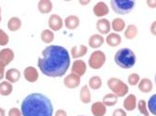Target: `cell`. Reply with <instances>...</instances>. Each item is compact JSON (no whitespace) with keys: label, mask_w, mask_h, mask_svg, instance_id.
<instances>
[{"label":"cell","mask_w":156,"mask_h":116,"mask_svg":"<svg viewBox=\"0 0 156 116\" xmlns=\"http://www.w3.org/2000/svg\"><path fill=\"white\" fill-rule=\"evenodd\" d=\"M138 34V28L134 24L129 25L126 30H125V37L129 40H132L137 36Z\"/></svg>","instance_id":"27"},{"label":"cell","mask_w":156,"mask_h":116,"mask_svg":"<svg viewBox=\"0 0 156 116\" xmlns=\"http://www.w3.org/2000/svg\"><path fill=\"white\" fill-rule=\"evenodd\" d=\"M81 83V77L74 73H69L64 78V85L68 89H76Z\"/></svg>","instance_id":"8"},{"label":"cell","mask_w":156,"mask_h":116,"mask_svg":"<svg viewBox=\"0 0 156 116\" xmlns=\"http://www.w3.org/2000/svg\"><path fill=\"white\" fill-rule=\"evenodd\" d=\"M21 26H22V22L20 18L16 16L11 17L7 24L8 29H9L11 32H16V30H18L21 28Z\"/></svg>","instance_id":"25"},{"label":"cell","mask_w":156,"mask_h":116,"mask_svg":"<svg viewBox=\"0 0 156 116\" xmlns=\"http://www.w3.org/2000/svg\"><path fill=\"white\" fill-rule=\"evenodd\" d=\"M147 5L151 9H156V0H147Z\"/></svg>","instance_id":"38"},{"label":"cell","mask_w":156,"mask_h":116,"mask_svg":"<svg viewBox=\"0 0 156 116\" xmlns=\"http://www.w3.org/2000/svg\"><path fill=\"white\" fill-rule=\"evenodd\" d=\"M90 3V0H79V4L86 6V5H89Z\"/></svg>","instance_id":"41"},{"label":"cell","mask_w":156,"mask_h":116,"mask_svg":"<svg viewBox=\"0 0 156 116\" xmlns=\"http://www.w3.org/2000/svg\"><path fill=\"white\" fill-rule=\"evenodd\" d=\"M14 59V52L10 48H5L0 51V61L5 66H8Z\"/></svg>","instance_id":"12"},{"label":"cell","mask_w":156,"mask_h":116,"mask_svg":"<svg viewBox=\"0 0 156 116\" xmlns=\"http://www.w3.org/2000/svg\"><path fill=\"white\" fill-rule=\"evenodd\" d=\"M88 86L90 89H91L93 90H99L101 87H102V79H101V77L98 75H93L90 78Z\"/></svg>","instance_id":"28"},{"label":"cell","mask_w":156,"mask_h":116,"mask_svg":"<svg viewBox=\"0 0 156 116\" xmlns=\"http://www.w3.org/2000/svg\"><path fill=\"white\" fill-rule=\"evenodd\" d=\"M5 77L8 82L10 83H16L21 77V72L19 69H15V68H12V69H10L9 71H7L6 73H5Z\"/></svg>","instance_id":"19"},{"label":"cell","mask_w":156,"mask_h":116,"mask_svg":"<svg viewBox=\"0 0 156 116\" xmlns=\"http://www.w3.org/2000/svg\"><path fill=\"white\" fill-rule=\"evenodd\" d=\"M111 26L112 30H114L116 33H118L126 29V22L121 17H116L111 22Z\"/></svg>","instance_id":"22"},{"label":"cell","mask_w":156,"mask_h":116,"mask_svg":"<svg viewBox=\"0 0 156 116\" xmlns=\"http://www.w3.org/2000/svg\"><path fill=\"white\" fill-rule=\"evenodd\" d=\"M147 110L149 111L155 115L156 116V93L151 95V98L149 99V101H147Z\"/></svg>","instance_id":"31"},{"label":"cell","mask_w":156,"mask_h":116,"mask_svg":"<svg viewBox=\"0 0 156 116\" xmlns=\"http://www.w3.org/2000/svg\"><path fill=\"white\" fill-rule=\"evenodd\" d=\"M137 109L139 110V112L144 116H150V111L147 110V102L145 100H139V102H137Z\"/></svg>","instance_id":"32"},{"label":"cell","mask_w":156,"mask_h":116,"mask_svg":"<svg viewBox=\"0 0 156 116\" xmlns=\"http://www.w3.org/2000/svg\"><path fill=\"white\" fill-rule=\"evenodd\" d=\"M79 97L81 102L84 104H90L91 102V93L88 85H84L80 90Z\"/></svg>","instance_id":"23"},{"label":"cell","mask_w":156,"mask_h":116,"mask_svg":"<svg viewBox=\"0 0 156 116\" xmlns=\"http://www.w3.org/2000/svg\"><path fill=\"white\" fill-rule=\"evenodd\" d=\"M22 116H52L53 107L48 96L43 93H30L21 103Z\"/></svg>","instance_id":"2"},{"label":"cell","mask_w":156,"mask_h":116,"mask_svg":"<svg viewBox=\"0 0 156 116\" xmlns=\"http://www.w3.org/2000/svg\"><path fill=\"white\" fill-rule=\"evenodd\" d=\"M64 25L68 30H76L80 25V19L77 15H69L64 20Z\"/></svg>","instance_id":"15"},{"label":"cell","mask_w":156,"mask_h":116,"mask_svg":"<svg viewBox=\"0 0 156 116\" xmlns=\"http://www.w3.org/2000/svg\"><path fill=\"white\" fill-rule=\"evenodd\" d=\"M151 33L152 35L156 36V20H154L151 25Z\"/></svg>","instance_id":"39"},{"label":"cell","mask_w":156,"mask_h":116,"mask_svg":"<svg viewBox=\"0 0 156 116\" xmlns=\"http://www.w3.org/2000/svg\"><path fill=\"white\" fill-rule=\"evenodd\" d=\"M105 42V38L99 34V33H95L90 35V37L89 38V46L92 49H98L101 46H103Z\"/></svg>","instance_id":"18"},{"label":"cell","mask_w":156,"mask_h":116,"mask_svg":"<svg viewBox=\"0 0 156 116\" xmlns=\"http://www.w3.org/2000/svg\"><path fill=\"white\" fill-rule=\"evenodd\" d=\"M12 85L8 81H2L0 83V94L3 96H8L12 92Z\"/></svg>","instance_id":"29"},{"label":"cell","mask_w":156,"mask_h":116,"mask_svg":"<svg viewBox=\"0 0 156 116\" xmlns=\"http://www.w3.org/2000/svg\"><path fill=\"white\" fill-rule=\"evenodd\" d=\"M87 72V64L84 60L76 59L73 61L72 65V73H74L78 76H83Z\"/></svg>","instance_id":"9"},{"label":"cell","mask_w":156,"mask_h":116,"mask_svg":"<svg viewBox=\"0 0 156 116\" xmlns=\"http://www.w3.org/2000/svg\"><path fill=\"white\" fill-rule=\"evenodd\" d=\"M135 1L133 0H112L111 7L117 14H127L134 9Z\"/></svg>","instance_id":"5"},{"label":"cell","mask_w":156,"mask_h":116,"mask_svg":"<svg viewBox=\"0 0 156 116\" xmlns=\"http://www.w3.org/2000/svg\"><path fill=\"white\" fill-rule=\"evenodd\" d=\"M6 114V111L4 109H2V107H0V116H5Z\"/></svg>","instance_id":"42"},{"label":"cell","mask_w":156,"mask_h":116,"mask_svg":"<svg viewBox=\"0 0 156 116\" xmlns=\"http://www.w3.org/2000/svg\"><path fill=\"white\" fill-rule=\"evenodd\" d=\"M78 116H84V115H78Z\"/></svg>","instance_id":"44"},{"label":"cell","mask_w":156,"mask_h":116,"mask_svg":"<svg viewBox=\"0 0 156 116\" xmlns=\"http://www.w3.org/2000/svg\"><path fill=\"white\" fill-rule=\"evenodd\" d=\"M112 116H127V112L123 109H116L115 111H113Z\"/></svg>","instance_id":"36"},{"label":"cell","mask_w":156,"mask_h":116,"mask_svg":"<svg viewBox=\"0 0 156 116\" xmlns=\"http://www.w3.org/2000/svg\"><path fill=\"white\" fill-rule=\"evenodd\" d=\"M48 24L50 27V30L52 32H58L63 27V19L61 18L60 15L58 14H51L50 15L49 20H48Z\"/></svg>","instance_id":"7"},{"label":"cell","mask_w":156,"mask_h":116,"mask_svg":"<svg viewBox=\"0 0 156 116\" xmlns=\"http://www.w3.org/2000/svg\"><path fill=\"white\" fill-rule=\"evenodd\" d=\"M54 116H68V114H67L66 111H64V110H57L55 111V115Z\"/></svg>","instance_id":"40"},{"label":"cell","mask_w":156,"mask_h":116,"mask_svg":"<svg viewBox=\"0 0 156 116\" xmlns=\"http://www.w3.org/2000/svg\"><path fill=\"white\" fill-rule=\"evenodd\" d=\"M115 64L121 69H129L136 63V55L134 51L129 48H122L114 54Z\"/></svg>","instance_id":"3"},{"label":"cell","mask_w":156,"mask_h":116,"mask_svg":"<svg viewBox=\"0 0 156 116\" xmlns=\"http://www.w3.org/2000/svg\"><path fill=\"white\" fill-rule=\"evenodd\" d=\"M118 96L115 95L112 92H110V93H107L102 100V103L106 106V107H112L114 105L117 104L118 102Z\"/></svg>","instance_id":"26"},{"label":"cell","mask_w":156,"mask_h":116,"mask_svg":"<svg viewBox=\"0 0 156 116\" xmlns=\"http://www.w3.org/2000/svg\"><path fill=\"white\" fill-rule=\"evenodd\" d=\"M107 84L112 93H114L118 97H124L128 94L129 86L121 79L116 78V77H112V78L108 80Z\"/></svg>","instance_id":"4"},{"label":"cell","mask_w":156,"mask_h":116,"mask_svg":"<svg viewBox=\"0 0 156 116\" xmlns=\"http://www.w3.org/2000/svg\"><path fill=\"white\" fill-rule=\"evenodd\" d=\"M90 111L93 116H105L107 113V107L102 102L97 101L91 105Z\"/></svg>","instance_id":"17"},{"label":"cell","mask_w":156,"mask_h":116,"mask_svg":"<svg viewBox=\"0 0 156 116\" xmlns=\"http://www.w3.org/2000/svg\"><path fill=\"white\" fill-rule=\"evenodd\" d=\"M152 88H153V84L150 78H143L140 80L138 84V89L143 93H149V92L152 90Z\"/></svg>","instance_id":"21"},{"label":"cell","mask_w":156,"mask_h":116,"mask_svg":"<svg viewBox=\"0 0 156 116\" xmlns=\"http://www.w3.org/2000/svg\"><path fill=\"white\" fill-rule=\"evenodd\" d=\"M105 41L108 46H111V47H117V46H119L121 44L122 38L118 33H111L107 35V37L105 38Z\"/></svg>","instance_id":"20"},{"label":"cell","mask_w":156,"mask_h":116,"mask_svg":"<svg viewBox=\"0 0 156 116\" xmlns=\"http://www.w3.org/2000/svg\"><path fill=\"white\" fill-rule=\"evenodd\" d=\"M92 12L95 16L99 18H104V16H106L108 12H110V9H108V5L104 1H99L93 7Z\"/></svg>","instance_id":"10"},{"label":"cell","mask_w":156,"mask_h":116,"mask_svg":"<svg viewBox=\"0 0 156 116\" xmlns=\"http://www.w3.org/2000/svg\"><path fill=\"white\" fill-rule=\"evenodd\" d=\"M38 11L43 14L50 13L52 10V3L51 0H40L37 4Z\"/></svg>","instance_id":"24"},{"label":"cell","mask_w":156,"mask_h":116,"mask_svg":"<svg viewBox=\"0 0 156 116\" xmlns=\"http://www.w3.org/2000/svg\"><path fill=\"white\" fill-rule=\"evenodd\" d=\"M9 35H8L2 29H0V46H6L9 43Z\"/></svg>","instance_id":"34"},{"label":"cell","mask_w":156,"mask_h":116,"mask_svg":"<svg viewBox=\"0 0 156 116\" xmlns=\"http://www.w3.org/2000/svg\"><path fill=\"white\" fill-rule=\"evenodd\" d=\"M71 65L69 53L62 46L51 45L44 49L37 66L41 72L48 77H62Z\"/></svg>","instance_id":"1"},{"label":"cell","mask_w":156,"mask_h":116,"mask_svg":"<svg viewBox=\"0 0 156 116\" xmlns=\"http://www.w3.org/2000/svg\"><path fill=\"white\" fill-rule=\"evenodd\" d=\"M155 84H156V75H155Z\"/></svg>","instance_id":"43"},{"label":"cell","mask_w":156,"mask_h":116,"mask_svg":"<svg viewBox=\"0 0 156 116\" xmlns=\"http://www.w3.org/2000/svg\"><path fill=\"white\" fill-rule=\"evenodd\" d=\"M123 107L126 111H133L137 107V98L134 94H129L125 98Z\"/></svg>","instance_id":"14"},{"label":"cell","mask_w":156,"mask_h":116,"mask_svg":"<svg viewBox=\"0 0 156 116\" xmlns=\"http://www.w3.org/2000/svg\"><path fill=\"white\" fill-rule=\"evenodd\" d=\"M140 80H141V78H140V75L138 73H130L128 77V83L130 85V86H136V85L139 84Z\"/></svg>","instance_id":"33"},{"label":"cell","mask_w":156,"mask_h":116,"mask_svg":"<svg viewBox=\"0 0 156 116\" xmlns=\"http://www.w3.org/2000/svg\"><path fill=\"white\" fill-rule=\"evenodd\" d=\"M96 30L99 33V34H108L112 30L111 22L107 18H100L96 22Z\"/></svg>","instance_id":"11"},{"label":"cell","mask_w":156,"mask_h":116,"mask_svg":"<svg viewBox=\"0 0 156 116\" xmlns=\"http://www.w3.org/2000/svg\"><path fill=\"white\" fill-rule=\"evenodd\" d=\"M8 115L9 116H22V112H21V110L17 109V107H12V109L9 111Z\"/></svg>","instance_id":"35"},{"label":"cell","mask_w":156,"mask_h":116,"mask_svg":"<svg viewBox=\"0 0 156 116\" xmlns=\"http://www.w3.org/2000/svg\"><path fill=\"white\" fill-rule=\"evenodd\" d=\"M54 39V33L51 30H44L41 33V40L46 44H51Z\"/></svg>","instance_id":"30"},{"label":"cell","mask_w":156,"mask_h":116,"mask_svg":"<svg viewBox=\"0 0 156 116\" xmlns=\"http://www.w3.org/2000/svg\"><path fill=\"white\" fill-rule=\"evenodd\" d=\"M5 65L0 61V80H2L5 77Z\"/></svg>","instance_id":"37"},{"label":"cell","mask_w":156,"mask_h":116,"mask_svg":"<svg viewBox=\"0 0 156 116\" xmlns=\"http://www.w3.org/2000/svg\"><path fill=\"white\" fill-rule=\"evenodd\" d=\"M24 77L25 79L30 82V83H34L38 80V77H39V73L38 71L33 66H29L24 69Z\"/></svg>","instance_id":"13"},{"label":"cell","mask_w":156,"mask_h":116,"mask_svg":"<svg viewBox=\"0 0 156 116\" xmlns=\"http://www.w3.org/2000/svg\"><path fill=\"white\" fill-rule=\"evenodd\" d=\"M88 52V47L85 45H79V46H73L71 50V55L73 59H79L83 56H85Z\"/></svg>","instance_id":"16"},{"label":"cell","mask_w":156,"mask_h":116,"mask_svg":"<svg viewBox=\"0 0 156 116\" xmlns=\"http://www.w3.org/2000/svg\"><path fill=\"white\" fill-rule=\"evenodd\" d=\"M106 59L107 57H106L105 52L97 50L95 51H93L90 54L89 58V66L93 69H99L105 65Z\"/></svg>","instance_id":"6"}]
</instances>
